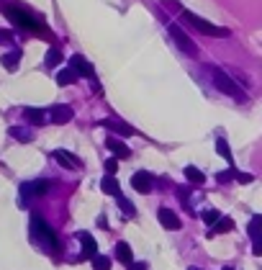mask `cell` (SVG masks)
Here are the masks:
<instances>
[{
    "instance_id": "obj_1",
    "label": "cell",
    "mask_w": 262,
    "mask_h": 270,
    "mask_svg": "<svg viewBox=\"0 0 262 270\" xmlns=\"http://www.w3.org/2000/svg\"><path fill=\"white\" fill-rule=\"evenodd\" d=\"M5 16L18 26V28H23V31H34V34H49L46 31V26H44V21L41 18H36L34 13H28V10H23V8H18V5H8L5 8Z\"/></svg>"
},
{
    "instance_id": "obj_2",
    "label": "cell",
    "mask_w": 262,
    "mask_h": 270,
    "mask_svg": "<svg viewBox=\"0 0 262 270\" xmlns=\"http://www.w3.org/2000/svg\"><path fill=\"white\" fill-rule=\"evenodd\" d=\"M31 239H34L36 245H41L44 250H52V252L59 250V239H57L54 229L41 216H31Z\"/></svg>"
},
{
    "instance_id": "obj_3",
    "label": "cell",
    "mask_w": 262,
    "mask_h": 270,
    "mask_svg": "<svg viewBox=\"0 0 262 270\" xmlns=\"http://www.w3.org/2000/svg\"><path fill=\"white\" fill-rule=\"evenodd\" d=\"M180 21L190 23V26L195 28V31L206 34V36H216V39H224V36H229V28H224V26H216V23H211V21H206V18L195 16V13H190V10H182V13H180Z\"/></svg>"
},
{
    "instance_id": "obj_4",
    "label": "cell",
    "mask_w": 262,
    "mask_h": 270,
    "mask_svg": "<svg viewBox=\"0 0 262 270\" xmlns=\"http://www.w3.org/2000/svg\"><path fill=\"white\" fill-rule=\"evenodd\" d=\"M211 75H213V85L219 88L221 93H226V95H231V98H244V93H242L239 83L231 80L221 67H213V70H211Z\"/></svg>"
},
{
    "instance_id": "obj_5",
    "label": "cell",
    "mask_w": 262,
    "mask_h": 270,
    "mask_svg": "<svg viewBox=\"0 0 262 270\" xmlns=\"http://www.w3.org/2000/svg\"><path fill=\"white\" fill-rule=\"evenodd\" d=\"M170 36L175 39V44H177V49H182L188 57H198V47H195V41L182 31V26H177V23H170Z\"/></svg>"
},
{
    "instance_id": "obj_6",
    "label": "cell",
    "mask_w": 262,
    "mask_h": 270,
    "mask_svg": "<svg viewBox=\"0 0 262 270\" xmlns=\"http://www.w3.org/2000/svg\"><path fill=\"white\" fill-rule=\"evenodd\" d=\"M70 70H75L80 78H95V70H92V65L87 62V59L83 57V54H72L70 57Z\"/></svg>"
},
{
    "instance_id": "obj_7",
    "label": "cell",
    "mask_w": 262,
    "mask_h": 270,
    "mask_svg": "<svg viewBox=\"0 0 262 270\" xmlns=\"http://www.w3.org/2000/svg\"><path fill=\"white\" fill-rule=\"evenodd\" d=\"M157 219H160L162 227H165V229H170V232H175V229H180V227H182L180 216L173 211V208H160V211H157Z\"/></svg>"
},
{
    "instance_id": "obj_8",
    "label": "cell",
    "mask_w": 262,
    "mask_h": 270,
    "mask_svg": "<svg viewBox=\"0 0 262 270\" xmlns=\"http://www.w3.org/2000/svg\"><path fill=\"white\" fill-rule=\"evenodd\" d=\"M152 183H154L152 175L144 173V170H139V173L131 175V185H134L136 193H152Z\"/></svg>"
},
{
    "instance_id": "obj_9",
    "label": "cell",
    "mask_w": 262,
    "mask_h": 270,
    "mask_svg": "<svg viewBox=\"0 0 262 270\" xmlns=\"http://www.w3.org/2000/svg\"><path fill=\"white\" fill-rule=\"evenodd\" d=\"M49 188H52L49 180H31V183L21 185V193H23V196H44Z\"/></svg>"
},
{
    "instance_id": "obj_10",
    "label": "cell",
    "mask_w": 262,
    "mask_h": 270,
    "mask_svg": "<svg viewBox=\"0 0 262 270\" xmlns=\"http://www.w3.org/2000/svg\"><path fill=\"white\" fill-rule=\"evenodd\" d=\"M54 160L62 165V168H67V170H77V168H83V162L77 160L72 152H67V149H54Z\"/></svg>"
},
{
    "instance_id": "obj_11",
    "label": "cell",
    "mask_w": 262,
    "mask_h": 270,
    "mask_svg": "<svg viewBox=\"0 0 262 270\" xmlns=\"http://www.w3.org/2000/svg\"><path fill=\"white\" fill-rule=\"evenodd\" d=\"M105 129H111L113 134H118V137H134V129L126 124V121H118V118H103L100 121Z\"/></svg>"
},
{
    "instance_id": "obj_12",
    "label": "cell",
    "mask_w": 262,
    "mask_h": 270,
    "mask_svg": "<svg viewBox=\"0 0 262 270\" xmlns=\"http://www.w3.org/2000/svg\"><path fill=\"white\" fill-rule=\"evenodd\" d=\"M105 147L111 149V152H113L116 157H121V160H126V157L131 155V149H129L126 144H123L118 137H108V139H105Z\"/></svg>"
},
{
    "instance_id": "obj_13",
    "label": "cell",
    "mask_w": 262,
    "mask_h": 270,
    "mask_svg": "<svg viewBox=\"0 0 262 270\" xmlns=\"http://www.w3.org/2000/svg\"><path fill=\"white\" fill-rule=\"evenodd\" d=\"M77 239L83 242V255H85V258H95V255H98V245H95V239H92V234L80 232V234H77Z\"/></svg>"
},
{
    "instance_id": "obj_14",
    "label": "cell",
    "mask_w": 262,
    "mask_h": 270,
    "mask_svg": "<svg viewBox=\"0 0 262 270\" xmlns=\"http://www.w3.org/2000/svg\"><path fill=\"white\" fill-rule=\"evenodd\" d=\"M72 116H75V113H72L70 106H54V108H52V121H54V124H70Z\"/></svg>"
},
{
    "instance_id": "obj_15",
    "label": "cell",
    "mask_w": 262,
    "mask_h": 270,
    "mask_svg": "<svg viewBox=\"0 0 262 270\" xmlns=\"http://www.w3.org/2000/svg\"><path fill=\"white\" fill-rule=\"evenodd\" d=\"M100 190L108 193V196H116V198L121 196V185L116 183V178H113V175H105V178L100 180Z\"/></svg>"
},
{
    "instance_id": "obj_16",
    "label": "cell",
    "mask_w": 262,
    "mask_h": 270,
    "mask_svg": "<svg viewBox=\"0 0 262 270\" xmlns=\"http://www.w3.org/2000/svg\"><path fill=\"white\" fill-rule=\"evenodd\" d=\"M116 260L123 263V265H131L134 263V252H131V247L126 242H118L116 245Z\"/></svg>"
},
{
    "instance_id": "obj_17",
    "label": "cell",
    "mask_w": 262,
    "mask_h": 270,
    "mask_svg": "<svg viewBox=\"0 0 262 270\" xmlns=\"http://www.w3.org/2000/svg\"><path fill=\"white\" fill-rule=\"evenodd\" d=\"M0 62H3V67H5L8 72H15V70H18V62H21V52L13 49V52H8L3 59H0Z\"/></svg>"
},
{
    "instance_id": "obj_18",
    "label": "cell",
    "mask_w": 262,
    "mask_h": 270,
    "mask_svg": "<svg viewBox=\"0 0 262 270\" xmlns=\"http://www.w3.org/2000/svg\"><path fill=\"white\" fill-rule=\"evenodd\" d=\"M185 178H188L193 185H203V183H206V175H203V170H198L195 165H188V168H185Z\"/></svg>"
},
{
    "instance_id": "obj_19",
    "label": "cell",
    "mask_w": 262,
    "mask_h": 270,
    "mask_svg": "<svg viewBox=\"0 0 262 270\" xmlns=\"http://www.w3.org/2000/svg\"><path fill=\"white\" fill-rule=\"evenodd\" d=\"M231 229H234V219H229V216H221V219H219V221H216L213 227H211V237H213V234H224V232H231Z\"/></svg>"
},
{
    "instance_id": "obj_20",
    "label": "cell",
    "mask_w": 262,
    "mask_h": 270,
    "mask_svg": "<svg viewBox=\"0 0 262 270\" xmlns=\"http://www.w3.org/2000/svg\"><path fill=\"white\" fill-rule=\"evenodd\" d=\"M10 137L18 139V142H31L34 139V131L26 129V126H10Z\"/></svg>"
},
{
    "instance_id": "obj_21",
    "label": "cell",
    "mask_w": 262,
    "mask_h": 270,
    "mask_svg": "<svg viewBox=\"0 0 262 270\" xmlns=\"http://www.w3.org/2000/svg\"><path fill=\"white\" fill-rule=\"evenodd\" d=\"M44 62H46V67H49V70L59 67V62H62V52H59V47H52L49 52H46V57H44Z\"/></svg>"
},
{
    "instance_id": "obj_22",
    "label": "cell",
    "mask_w": 262,
    "mask_h": 270,
    "mask_svg": "<svg viewBox=\"0 0 262 270\" xmlns=\"http://www.w3.org/2000/svg\"><path fill=\"white\" fill-rule=\"evenodd\" d=\"M57 83H59V85H72V83H77V72L70 70V67H67V70H59V72H57Z\"/></svg>"
},
{
    "instance_id": "obj_23",
    "label": "cell",
    "mask_w": 262,
    "mask_h": 270,
    "mask_svg": "<svg viewBox=\"0 0 262 270\" xmlns=\"http://www.w3.org/2000/svg\"><path fill=\"white\" fill-rule=\"evenodd\" d=\"M23 118L28 124H44V111H39V108H23Z\"/></svg>"
},
{
    "instance_id": "obj_24",
    "label": "cell",
    "mask_w": 262,
    "mask_h": 270,
    "mask_svg": "<svg viewBox=\"0 0 262 270\" xmlns=\"http://www.w3.org/2000/svg\"><path fill=\"white\" fill-rule=\"evenodd\" d=\"M247 232H250V237H252V239L262 237V216H260V214H257V216H252V221H250V229H247Z\"/></svg>"
},
{
    "instance_id": "obj_25",
    "label": "cell",
    "mask_w": 262,
    "mask_h": 270,
    "mask_svg": "<svg viewBox=\"0 0 262 270\" xmlns=\"http://www.w3.org/2000/svg\"><path fill=\"white\" fill-rule=\"evenodd\" d=\"M92 270H111V258L95 255V258H92Z\"/></svg>"
},
{
    "instance_id": "obj_26",
    "label": "cell",
    "mask_w": 262,
    "mask_h": 270,
    "mask_svg": "<svg viewBox=\"0 0 262 270\" xmlns=\"http://www.w3.org/2000/svg\"><path fill=\"white\" fill-rule=\"evenodd\" d=\"M216 152H219L229 165H231V149H229V144H226V139H216Z\"/></svg>"
},
{
    "instance_id": "obj_27",
    "label": "cell",
    "mask_w": 262,
    "mask_h": 270,
    "mask_svg": "<svg viewBox=\"0 0 262 270\" xmlns=\"http://www.w3.org/2000/svg\"><path fill=\"white\" fill-rule=\"evenodd\" d=\"M118 208H121V211L126 214V216H134V214H136V208H134V203H131L129 198H123V196H118Z\"/></svg>"
},
{
    "instance_id": "obj_28",
    "label": "cell",
    "mask_w": 262,
    "mask_h": 270,
    "mask_svg": "<svg viewBox=\"0 0 262 270\" xmlns=\"http://www.w3.org/2000/svg\"><path fill=\"white\" fill-rule=\"evenodd\" d=\"M219 219H221V214L216 211V208H208V211H203V221H206V224H211V227H213V224L219 221Z\"/></svg>"
},
{
    "instance_id": "obj_29",
    "label": "cell",
    "mask_w": 262,
    "mask_h": 270,
    "mask_svg": "<svg viewBox=\"0 0 262 270\" xmlns=\"http://www.w3.org/2000/svg\"><path fill=\"white\" fill-rule=\"evenodd\" d=\"M103 165H105V175H116V170H118V157H111V160H105Z\"/></svg>"
},
{
    "instance_id": "obj_30",
    "label": "cell",
    "mask_w": 262,
    "mask_h": 270,
    "mask_svg": "<svg viewBox=\"0 0 262 270\" xmlns=\"http://www.w3.org/2000/svg\"><path fill=\"white\" fill-rule=\"evenodd\" d=\"M231 178H234V168L226 170V173H219V175H216V180H219V183H229Z\"/></svg>"
},
{
    "instance_id": "obj_31",
    "label": "cell",
    "mask_w": 262,
    "mask_h": 270,
    "mask_svg": "<svg viewBox=\"0 0 262 270\" xmlns=\"http://www.w3.org/2000/svg\"><path fill=\"white\" fill-rule=\"evenodd\" d=\"M252 252L257 255V258H262V237L252 239Z\"/></svg>"
},
{
    "instance_id": "obj_32",
    "label": "cell",
    "mask_w": 262,
    "mask_h": 270,
    "mask_svg": "<svg viewBox=\"0 0 262 270\" xmlns=\"http://www.w3.org/2000/svg\"><path fill=\"white\" fill-rule=\"evenodd\" d=\"M234 178L239 180V183H252V180H255L250 173H234Z\"/></svg>"
},
{
    "instance_id": "obj_33",
    "label": "cell",
    "mask_w": 262,
    "mask_h": 270,
    "mask_svg": "<svg viewBox=\"0 0 262 270\" xmlns=\"http://www.w3.org/2000/svg\"><path fill=\"white\" fill-rule=\"evenodd\" d=\"M13 41V34L10 31H3V28H0V44H10Z\"/></svg>"
},
{
    "instance_id": "obj_34",
    "label": "cell",
    "mask_w": 262,
    "mask_h": 270,
    "mask_svg": "<svg viewBox=\"0 0 262 270\" xmlns=\"http://www.w3.org/2000/svg\"><path fill=\"white\" fill-rule=\"evenodd\" d=\"M129 270H147V263H131Z\"/></svg>"
},
{
    "instance_id": "obj_35",
    "label": "cell",
    "mask_w": 262,
    "mask_h": 270,
    "mask_svg": "<svg viewBox=\"0 0 262 270\" xmlns=\"http://www.w3.org/2000/svg\"><path fill=\"white\" fill-rule=\"evenodd\" d=\"M188 270H200V268H195V265H190V268H188Z\"/></svg>"
},
{
    "instance_id": "obj_36",
    "label": "cell",
    "mask_w": 262,
    "mask_h": 270,
    "mask_svg": "<svg viewBox=\"0 0 262 270\" xmlns=\"http://www.w3.org/2000/svg\"><path fill=\"white\" fill-rule=\"evenodd\" d=\"M221 270H234V268H221Z\"/></svg>"
}]
</instances>
